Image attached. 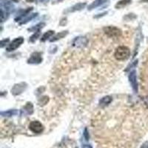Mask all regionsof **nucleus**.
<instances>
[{
    "label": "nucleus",
    "instance_id": "f257e3e1",
    "mask_svg": "<svg viewBox=\"0 0 148 148\" xmlns=\"http://www.w3.org/2000/svg\"><path fill=\"white\" fill-rule=\"evenodd\" d=\"M130 56V51L127 46H119L114 53V57L118 61H125L129 59Z\"/></svg>",
    "mask_w": 148,
    "mask_h": 148
},
{
    "label": "nucleus",
    "instance_id": "f03ea898",
    "mask_svg": "<svg viewBox=\"0 0 148 148\" xmlns=\"http://www.w3.org/2000/svg\"><path fill=\"white\" fill-rule=\"evenodd\" d=\"M104 33L110 38H119L121 35V30L115 26H108L103 28Z\"/></svg>",
    "mask_w": 148,
    "mask_h": 148
},
{
    "label": "nucleus",
    "instance_id": "7ed1b4c3",
    "mask_svg": "<svg viewBox=\"0 0 148 148\" xmlns=\"http://www.w3.org/2000/svg\"><path fill=\"white\" fill-rule=\"evenodd\" d=\"M29 129L34 133H41L44 130V126L39 121H33L29 125Z\"/></svg>",
    "mask_w": 148,
    "mask_h": 148
},
{
    "label": "nucleus",
    "instance_id": "20e7f679",
    "mask_svg": "<svg viewBox=\"0 0 148 148\" xmlns=\"http://www.w3.org/2000/svg\"><path fill=\"white\" fill-rule=\"evenodd\" d=\"M24 42V39L22 37H18V38H16V39H14L13 42L9 45L7 47V51H15L16 49L18 48Z\"/></svg>",
    "mask_w": 148,
    "mask_h": 148
},
{
    "label": "nucleus",
    "instance_id": "39448f33",
    "mask_svg": "<svg viewBox=\"0 0 148 148\" xmlns=\"http://www.w3.org/2000/svg\"><path fill=\"white\" fill-rule=\"evenodd\" d=\"M88 43V39L85 37H78L74 39L73 42V45L76 47H82L83 46L86 45Z\"/></svg>",
    "mask_w": 148,
    "mask_h": 148
},
{
    "label": "nucleus",
    "instance_id": "423d86ee",
    "mask_svg": "<svg viewBox=\"0 0 148 148\" xmlns=\"http://www.w3.org/2000/svg\"><path fill=\"white\" fill-rule=\"evenodd\" d=\"M129 79L130 82L131 84L133 90H134L135 91H137V89H138V84H137L136 75V72H135V71H132V72L130 73Z\"/></svg>",
    "mask_w": 148,
    "mask_h": 148
},
{
    "label": "nucleus",
    "instance_id": "0eeeda50",
    "mask_svg": "<svg viewBox=\"0 0 148 148\" xmlns=\"http://www.w3.org/2000/svg\"><path fill=\"white\" fill-rule=\"evenodd\" d=\"M42 62V57H41L40 53H34L32 54V56H30V58L28 60V63L30 64H38Z\"/></svg>",
    "mask_w": 148,
    "mask_h": 148
},
{
    "label": "nucleus",
    "instance_id": "6e6552de",
    "mask_svg": "<svg viewBox=\"0 0 148 148\" xmlns=\"http://www.w3.org/2000/svg\"><path fill=\"white\" fill-rule=\"evenodd\" d=\"M86 6V3L85 2H79V3L76 4V5H74L73 6L69 8L67 10V12H70V13H73V12H76V11H79V10H81L82 9H84Z\"/></svg>",
    "mask_w": 148,
    "mask_h": 148
},
{
    "label": "nucleus",
    "instance_id": "1a4fd4ad",
    "mask_svg": "<svg viewBox=\"0 0 148 148\" xmlns=\"http://www.w3.org/2000/svg\"><path fill=\"white\" fill-rule=\"evenodd\" d=\"M107 2H108V0H95L88 6V10H91L92 9L96 8L104 5V3H106Z\"/></svg>",
    "mask_w": 148,
    "mask_h": 148
},
{
    "label": "nucleus",
    "instance_id": "9d476101",
    "mask_svg": "<svg viewBox=\"0 0 148 148\" xmlns=\"http://www.w3.org/2000/svg\"><path fill=\"white\" fill-rule=\"evenodd\" d=\"M132 0H120L119 2H117V3L115 5V8L116 9H121L123 8L126 7L127 5H129L130 4H131Z\"/></svg>",
    "mask_w": 148,
    "mask_h": 148
},
{
    "label": "nucleus",
    "instance_id": "9b49d317",
    "mask_svg": "<svg viewBox=\"0 0 148 148\" xmlns=\"http://www.w3.org/2000/svg\"><path fill=\"white\" fill-rule=\"evenodd\" d=\"M22 85H24L23 83L16 84V85L14 86V88L12 89V92H13L14 95L20 94L21 92H22L24 90V86Z\"/></svg>",
    "mask_w": 148,
    "mask_h": 148
},
{
    "label": "nucleus",
    "instance_id": "f8f14e48",
    "mask_svg": "<svg viewBox=\"0 0 148 148\" xmlns=\"http://www.w3.org/2000/svg\"><path fill=\"white\" fill-rule=\"evenodd\" d=\"M111 101H112V98H111L110 96H104V97H103L102 99L100 100L99 104H101V105H104V106H105V105H107V104H110Z\"/></svg>",
    "mask_w": 148,
    "mask_h": 148
},
{
    "label": "nucleus",
    "instance_id": "ddd939ff",
    "mask_svg": "<svg viewBox=\"0 0 148 148\" xmlns=\"http://www.w3.org/2000/svg\"><path fill=\"white\" fill-rule=\"evenodd\" d=\"M67 33L68 32H67V30H66V31H62V32L59 33V34H56V35L53 38V39H51V42H54V41H56V40H58V39H62V38H63V37H64L66 35H67Z\"/></svg>",
    "mask_w": 148,
    "mask_h": 148
},
{
    "label": "nucleus",
    "instance_id": "4468645a",
    "mask_svg": "<svg viewBox=\"0 0 148 148\" xmlns=\"http://www.w3.org/2000/svg\"><path fill=\"white\" fill-rule=\"evenodd\" d=\"M53 34H54V31H53V30H49V31H47V32L45 33L44 35L42 36V39H41V41H42V42H45V41L47 40L48 38H50V37H51Z\"/></svg>",
    "mask_w": 148,
    "mask_h": 148
},
{
    "label": "nucleus",
    "instance_id": "2eb2a0df",
    "mask_svg": "<svg viewBox=\"0 0 148 148\" xmlns=\"http://www.w3.org/2000/svg\"><path fill=\"white\" fill-rule=\"evenodd\" d=\"M17 111L15 110H8L7 112H2V115L4 116H11L14 115L16 114Z\"/></svg>",
    "mask_w": 148,
    "mask_h": 148
},
{
    "label": "nucleus",
    "instance_id": "dca6fc26",
    "mask_svg": "<svg viewBox=\"0 0 148 148\" xmlns=\"http://www.w3.org/2000/svg\"><path fill=\"white\" fill-rule=\"evenodd\" d=\"M38 15V14H30V15L27 16V17H26V18H25V19H23V22H22V24H24V23H26V22H27L28 21H30L31 19H33L34 18H35L36 16Z\"/></svg>",
    "mask_w": 148,
    "mask_h": 148
},
{
    "label": "nucleus",
    "instance_id": "f3484780",
    "mask_svg": "<svg viewBox=\"0 0 148 148\" xmlns=\"http://www.w3.org/2000/svg\"><path fill=\"white\" fill-rule=\"evenodd\" d=\"M8 10H5V11L4 10L3 8L1 9V20L2 22H4V21L8 18Z\"/></svg>",
    "mask_w": 148,
    "mask_h": 148
},
{
    "label": "nucleus",
    "instance_id": "a211bd4d",
    "mask_svg": "<svg viewBox=\"0 0 148 148\" xmlns=\"http://www.w3.org/2000/svg\"><path fill=\"white\" fill-rule=\"evenodd\" d=\"M136 18V16L133 14H127V15L124 17V18H125V19H128V20H130V19H133V18Z\"/></svg>",
    "mask_w": 148,
    "mask_h": 148
},
{
    "label": "nucleus",
    "instance_id": "6ab92c4d",
    "mask_svg": "<svg viewBox=\"0 0 148 148\" xmlns=\"http://www.w3.org/2000/svg\"><path fill=\"white\" fill-rule=\"evenodd\" d=\"M84 137H85L86 140L89 139V136H88V130H87V129H85V130H84Z\"/></svg>",
    "mask_w": 148,
    "mask_h": 148
},
{
    "label": "nucleus",
    "instance_id": "aec40b11",
    "mask_svg": "<svg viewBox=\"0 0 148 148\" xmlns=\"http://www.w3.org/2000/svg\"><path fill=\"white\" fill-rule=\"evenodd\" d=\"M9 42V39H5V40H2V45H1V47H3L4 46H5V43H6L7 44L8 42Z\"/></svg>",
    "mask_w": 148,
    "mask_h": 148
},
{
    "label": "nucleus",
    "instance_id": "412c9836",
    "mask_svg": "<svg viewBox=\"0 0 148 148\" xmlns=\"http://www.w3.org/2000/svg\"><path fill=\"white\" fill-rule=\"evenodd\" d=\"M140 148H148V141L145 142V143L142 145V146H141Z\"/></svg>",
    "mask_w": 148,
    "mask_h": 148
},
{
    "label": "nucleus",
    "instance_id": "4be33fe9",
    "mask_svg": "<svg viewBox=\"0 0 148 148\" xmlns=\"http://www.w3.org/2000/svg\"><path fill=\"white\" fill-rule=\"evenodd\" d=\"M104 14H107V12H104V13H103V14H98V15H99V16H95L94 18H98V17L103 16H104Z\"/></svg>",
    "mask_w": 148,
    "mask_h": 148
},
{
    "label": "nucleus",
    "instance_id": "5701e85b",
    "mask_svg": "<svg viewBox=\"0 0 148 148\" xmlns=\"http://www.w3.org/2000/svg\"><path fill=\"white\" fill-rule=\"evenodd\" d=\"M82 148H92V147L90 145H84L82 146Z\"/></svg>",
    "mask_w": 148,
    "mask_h": 148
},
{
    "label": "nucleus",
    "instance_id": "b1692460",
    "mask_svg": "<svg viewBox=\"0 0 148 148\" xmlns=\"http://www.w3.org/2000/svg\"><path fill=\"white\" fill-rule=\"evenodd\" d=\"M49 1H50V0H40V2H42V3H47Z\"/></svg>",
    "mask_w": 148,
    "mask_h": 148
},
{
    "label": "nucleus",
    "instance_id": "393cba45",
    "mask_svg": "<svg viewBox=\"0 0 148 148\" xmlns=\"http://www.w3.org/2000/svg\"><path fill=\"white\" fill-rule=\"evenodd\" d=\"M26 1H27V2H35L36 0H26Z\"/></svg>",
    "mask_w": 148,
    "mask_h": 148
},
{
    "label": "nucleus",
    "instance_id": "a878e982",
    "mask_svg": "<svg viewBox=\"0 0 148 148\" xmlns=\"http://www.w3.org/2000/svg\"><path fill=\"white\" fill-rule=\"evenodd\" d=\"M140 2H147V3H148V0H140Z\"/></svg>",
    "mask_w": 148,
    "mask_h": 148
},
{
    "label": "nucleus",
    "instance_id": "bb28decb",
    "mask_svg": "<svg viewBox=\"0 0 148 148\" xmlns=\"http://www.w3.org/2000/svg\"><path fill=\"white\" fill-rule=\"evenodd\" d=\"M13 2H20V0H12Z\"/></svg>",
    "mask_w": 148,
    "mask_h": 148
}]
</instances>
